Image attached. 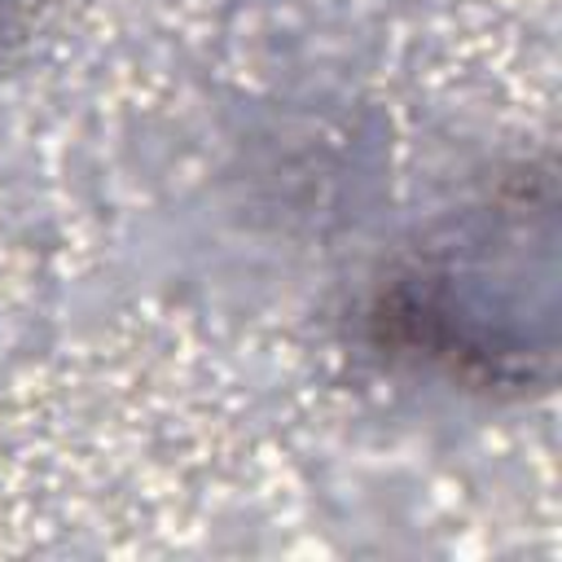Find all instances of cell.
<instances>
[{"label": "cell", "mask_w": 562, "mask_h": 562, "mask_svg": "<svg viewBox=\"0 0 562 562\" xmlns=\"http://www.w3.org/2000/svg\"><path fill=\"white\" fill-rule=\"evenodd\" d=\"M378 347L483 391H527L558 351V211L518 171L435 224L378 285Z\"/></svg>", "instance_id": "1"}, {"label": "cell", "mask_w": 562, "mask_h": 562, "mask_svg": "<svg viewBox=\"0 0 562 562\" xmlns=\"http://www.w3.org/2000/svg\"><path fill=\"white\" fill-rule=\"evenodd\" d=\"M0 4H4V0H0Z\"/></svg>", "instance_id": "2"}]
</instances>
